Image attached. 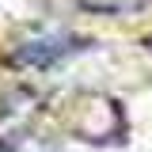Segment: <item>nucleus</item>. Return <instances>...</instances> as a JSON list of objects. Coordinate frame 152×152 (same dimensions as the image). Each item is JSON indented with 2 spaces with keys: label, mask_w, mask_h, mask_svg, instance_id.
Masks as SVG:
<instances>
[{
  "label": "nucleus",
  "mask_w": 152,
  "mask_h": 152,
  "mask_svg": "<svg viewBox=\"0 0 152 152\" xmlns=\"http://www.w3.org/2000/svg\"><path fill=\"white\" fill-rule=\"evenodd\" d=\"M80 50V38L65 34V31H46V34H34L27 42H19L15 61L19 65H31V69H53L65 57H72Z\"/></svg>",
  "instance_id": "1"
},
{
  "label": "nucleus",
  "mask_w": 152,
  "mask_h": 152,
  "mask_svg": "<svg viewBox=\"0 0 152 152\" xmlns=\"http://www.w3.org/2000/svg\"><path fill=\"white\" fill-rule=\"evenodd\" d=\"M88 12H99V15H126V12H141L152 0H80Z\"/></svg>",
  "instance_id": "2"
}]
</instances>
